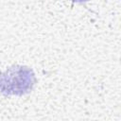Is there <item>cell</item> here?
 Instances as JSON below:
<instances>
[{
  "instance_id": "1",
  "label": "cell",
  "mask_w": 121,
  "mask_h": 121,
  "mask_svg": "<svg viewBox=\"0 0 121 121\" xmlns=\"http://www.w3.org/2000/svg\"><path fill=\"white\" fill-rule=\"evenodd\" d=\"M35 74L27 66L15 65L2 74L0 89L5 95H23L35 84Z\"/></svg>"
},
{
  "instance_id": "2",
  "label": "cell",
  "mask_w": 121,
  "mask_h": 121,
  "mask_svg": "<svg viewBox=\"0 0 121 121\" xmlns=\"http://www.w3.org/2000/svg\"><path fill=\"white\" fill-rule=\"evenodd\" d=\"M1 78H2V73L0 72V83H1Z\"/></svg>"
}]
</instances>
